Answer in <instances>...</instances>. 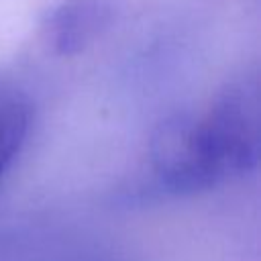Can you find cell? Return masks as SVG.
Returning a JSON list of instances; mask_svg holds the SVG:
<instances>
[{"mask_svg":"<svg viewBox=\"0 0 261 261\" xmlns=\"http://www.w3.org/2000/svg\"><path fill=\"white\" fill-rule=\"evenodd\" d=\"M33 122V104L18 88L0 84V177L20 153Z\"/></svg>","mask_w":261,"mask_h":261,"instance_id":"cell-3","label":"cell"},{"mask_svg":"<svg viewBox=\"0 0 261 261\" xmlns=\"http://www.w3.org/2000/svg\"><path fill=\"white\" fill-rule=\"evenodd\" d=\"M257 86L245 77L226 86L206 110L159 122L151 137V190L190 196L214 190L257 167Z\"/></svg>","mask_w":261,"mask_h":261,"instance_id":"cell-1","label":"cell"},{"mask_svg":"<svg viewBox=\"0 0 261 261\" xmlns=\"http://www.w3.org/2000/svg\"><path fill=\"white\" fill-rule=\"evenodd\" d=\"M118 0H59L41 18V37L45 47L71 57L86 51L110 27Z\"/></svg>","mask_w":261,"mask_h":261,"instance_id":"cell-2","label":"cell"}]
</instances>
